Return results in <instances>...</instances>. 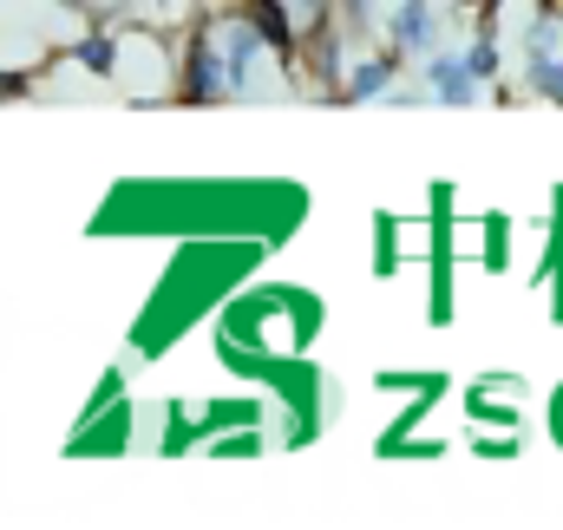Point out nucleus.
<instances>
[{"label":"nucleus","instance_id":"nucleus-10","mask_svg":"<svg viewBox=\"0 0 563 530\" xmlns=\"http://www.w3.org/2000/svg\"><path fill=\"white\" fill-rule=\"evenodd\" d=\"M170 7H177V0H170Z\"/></svg>","mask_w":563,"mask_h":530},{"label":"nucleus","instance_id":"nucleus-7","mask_svg":"<svg viewBox=\"0 0 563 530\" xmlns=\"http://www.w3.org/2000/svg\"><path fill=\"white\" fill-rule=\"evenodd\" d=\"M73 59H79L86 73H99V79H112V73H119V33H86Z\"/></svg>","mask_w":563,"mask_h":530},{"label":"nucleus","instance_id":"nucleus-5","mask_svg":"<svg viewBox=\"0 0 563 530\" xmlns=\"http://www.w3.org/2000/svg\"><path fill=\"white\" fill-rule=\"evenodd\" d=\"M394 66H400V53H387V59H361V66L347 73V92H341V99H354V106H367V99H387V86H394Z\"/></svg>","mask_w":563,"mask_h":530},{"label":"nucleus","instance_id":"nucleus-6","mask_svg":"<svg viewBox=\"0 0 563 530\" xmlns=\"http://www.w3.org/2000/svg\"><path fill=\"white\" fill-rule=\"evenodd\" d=\"M465 66H472V79H478V86L505 73V46H498V26H492V20H485V33L465 46Z\"/></svg>","mask_w":563,"mask_h":530},{"label":"nucleus","instance_id":"nucleus-1","mask_svg":"<svg viewBox=\"0 0 563 530\" xmlns=\"http://www.w3.org/2000/svg\"><path fill=\"white\" fill-rule=\"evenodd\" d=\"M170 86H177L190 106H217V99H230L210 26H190V40H177V79H170Z\"/></svg>","mask_w":563,"mask_h":530},{"label":"nucleus","instance_id":"nucleus-9","mask_svg":"<svg viewBox=\"0 0 563 530\" xmlns=\"http://www.w3.org/2000/svg\"><path fill=\"white\" fill-rule=\"evenodd\" d=\"M20 92H26V79L20 73H0V99H20Z\"/></svg>","mask_w":563,"mask_h":530},{"label":"nucleus","instance_id":"nucleus-8","mask_svg":"<svg viewBox=\"0 0 563 530\" xmlns=\"http://www.w3.org/2000/svg\"><path fill=\"white\" fill-rule=\"evenodd\" d=\"M525 79H531L538 99H558L563 106V53H531L525 59Z\"/></svg>","mask_w":563,"mask_h":530},{"label":"nucleus","instance_id":"nucleus-2","mask_svg":"<svg viewBox=\"0 0 563 530\" xmlns=\"http://www.w3.org/2000/svg\"><path fill=\"white\" fill-rule=\"evenodd\" d=\"M210 40H217V59H223V86H230V92H250V86H256V59L269 53V46H263V33L250 26V13L217 20V26H210Z\"/></svg>","mask_w":563,"mask_h":530},{"label":"nucleus","instance_id":"nucleus-3","mask_svg":"<svg viewBox=\"0 0 563 530\" xmlns=\"http://www.w3.org/2000/svg\"><path fill=\"white\" fill-rule=\"evenodd\" d=\"M426 99H439V106H478V79H472L465 53H426Z\"/></svg>","mask_w":563,"mask_h":530},{"label":"nucleus","instance_id":"nucleus-4","mask_svg":"<svg viewBox=\"0 0 563 530\" xmlns=\"http://www.w3.org/2000/svg\"><path fill=\"white\" fill-rule=\"evenodd\" d=\"M432 33H439L432 0H394V13H387V40H394V53H432Z\"/></svg>","mask_w":563,"mask_h":530}]
</instances>
